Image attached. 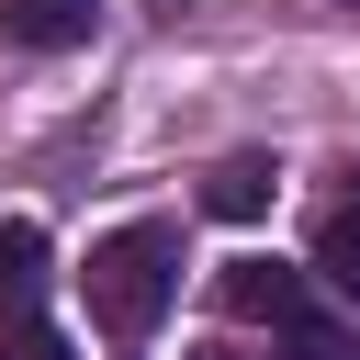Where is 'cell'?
I'll use <instances>...</instances> for the list:
<instances>
[{
  "mask_svg": "<svg viewBox=\"0 0 360 360\" xmlns=\"http://www.w3.org/2000/svg\"><path fill=\"white\" fill-rule=\"evenodd\" d=\"M79 281H90V326L146 338V326L169 315V292H180V236H169V225H112Z\"/></svg>",
  "mask_w": 360,
  "mask_h": 360,
  "instance_id": "obj_1",
  "label": "cell"
},
{
  "mask_svg": "<svg viewBox=\"0 0 360 360\" xmlns=\"http://www.w3.org/2000/svg\"><path fill=\"white\" fill-rule=\"evenodd\" d=\"M214 304L236 326H304L315 315V270H281V259H225L214 270Z\"/></svg>",
  "mask_w": 360,
  "mask_h": 360,
  "instance_id": "obj_2",
  "label": "cell"
},
{
  "mask_svg": "<svg viewBox=\"0 0 360 360\" xmlns=\"http://www.w3.org/2000/svg\"><path fill=\"white\" fill-rule=\"evenodd\" d=\"M90 22H101V0H0V34L22 56H68V45H90Z\"/></svg>",
  "mask_w": 360,
  "mask_h": 360,
  "instance_id": "obj_3",
  "label": "cell"
},
{
  "mask_svg": "<svg viewBox=\"0 0 360 360\" xmlns=\"http://www.w3.org/2000/svg\"><path fill=\"white\" fill-rule=\"evenodd\" d=\"M304 270H315L338 304H360V180H349V191L315 214V259H304Z\"/></svg>",
  "mask_w": 360,
  "mask_h": 360,
  "instance_id": "obj_4",
  "label": "cell"
},
{
  "mask_svg": "<svg viewBox=\"0 0 360 360\" xmlns=\"http://www.w3.org/2000/svg\"><path fill=\"white\" fill-rule=\"evenodd\" d=\"M270 191H281V169H270V158H214L202 214H214V225H259V214H270Z\"/></svg>",
  "mask_w": 360,
  "mask_h": 360,
  "instance_id": "obj_5",
  "label": "cell"
},
{
  "mask_svg": "<svg viewBox=\"0 0 360 360\" xmlns=\"http://www.w3.org/2000/svg\"><path fill=\"white\" fill-rule=\"evenodd\" d=\"M45 304V225H0V315Z\"/></svg>",
  "mask_w": 360,
  "mask_h": 360,
  "instance_id": "obj_6",
  "label": "cell"
},
{
  "mask_svg": "<svg viewBox=\"0 0 360 360\" xmlns=\"http://www.w3.org/2000/svg\"><path fill=\"white\" fill-rule=\"evenodd\" d=\"M0 360H68V326H45V315H0Z\"/></svg>",
  "mask_w": 360,
  "mask_h": 360,
  "instance_id": "obj_7",
  "label": "cell"
},
{
  "mask_svg": "<svg viewBox=\"0 0 360 360\" xmlns=\"http://www.w3.org/2000/svg\"><path fill=\"white\" fill-rule=\"evenodd\" d=\"M281 338H292V360H349V338H338V326H315V315H304V326H281Z\"/></svg>",
  "mask_w": 360,
  "mask_h": 360,
  "instance_id": "obj_8",
  "label": "cell"
}]
</instances>
